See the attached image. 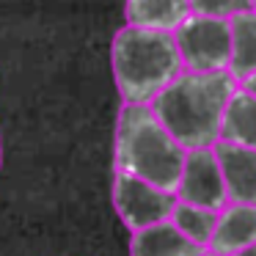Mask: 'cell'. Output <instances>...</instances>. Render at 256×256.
Segmentation results:
<instances>
[{"label": "cell", "instance_id": "9a60e30c", "mask_svg": "<svg viewBox=\"0 0 256 256\" xmlns=\"http://www.w3.org/2000/svg\"><path fill=\"white\" fill-rule=\"evenodd\" d=\"M242 88L248 91V94H254V96H256V72H254V74H248V78L242 80Z\"/></svg>", "mask_w": 256, "mask_h": 256}, {"label": "cell", "instance_id": "9c48e42d", "mask_svg": "<svg viewBox=\"0 0 256 256\" xmlns=\"http://www.w3.org/2000/svg\"><path fill=\"white\" fill-rule=\"evenodd\" d=\"M256 242V206L232 204L218 212V226L210 248L220 256H232L237 250Z\"/></svg>", "mask_w": 256, "mask_h": 256}, {"label": "cell", "instance_id": "7c38bea8", "mask_svg": "<svg viewBox=\"0 0 256 256\" xmlns=\"http://www.w3.org/2000/svg\"><path fill=\"white\" fill-rule=\"evenodd\" d=\"M220 138L240 146H248V149H256V96L248 94L245 88H237L228 96Z\"/></svg>", "mask_w": 256, "mask_h": 256}, {"label": "cell", "instance_id": "2e32d148", "mask_svg": "<svg viewBox=\"0 0 256 256\" xmlns=\"http://www.w3.org/2000/svg\"><path fill=\"white\" fill-rule=\"evenodd\" d=\"M232 256H256V242L248 245V248H242V250H237V254H232Z\"/></svg>", "mask_w": 256, "mask_h": 256}, {"label": "cell", "instance_id": "ac0fdd59", "mask_svg": "<svg viewBox=\"0 0 256 256\" xmlns=\"http://www.w3.org/2000/svg\"><path fill=\"white\" fill-rule=\"evenodd\" d=\"M201 256H220V254H215V250H212V254H201Z\"/></svg>", "mask_w": 256, "mask_h": 256}, {"label": "cell", "instance_id": "52a82bcc", "mask_svg": "<svg viewBox=\"0 0 256 256\" xmlns=\"http://www.w3.org/2000/svg\"><path fill=\"white\" fill-rule=\"evenodd\" d=\"M212 149H215L223 179H226L228 201L256 206V149L232 144L226 138H218Z\"/></svg>", "mask_w": 256, "mask_h": 256}, {"label": "cell", "instance_id": "d6986e66", "mask_svg": "<svg viewBox=\"0 0 256 256\" xmlns=\"http://www.w3.org/2000/svg\"><path fill=\"white\" fill-rule=\"evenodd\" d=\"M250 8H254V12H256V0H250Z\"/></svg>", "mask_w": 256, "mask_h": 256}, {"label": "cell", "instance_id": "6da1fadb", "mask_svg": "<svg viewBox=\"0 0 256 256\" xmlns=\"http://www.w3.org/2000/svg\"><path fill=\"white\" fill-rule=\"evenodd\" d=\"M234 91L237 80L228 69L182 72L152 100V110L188 152L210 149L220 138L223 113Z\"/></svg>", "mask_w": 256, "mask_h": 256}, {"label": "cell", "instance_id": "30bf717a", "mask_svg": "<svg viewBox=\"0 0 256 256\" xmlns=\"http://www.w3.org/2000/svg\"><path fill=\"white\" fill-rule=\"evenodd\" d=\"M124 14L130 25L174 34L193 14V8L190 0H127Z\"/></svg>", "mask_w": 256, "mask_h": 256}, {"label": "cell", "instance_id": "8fae6325", "mask_svg": "<svg viewBox=\"0 0 256 256\" xmlns=\"http://www.w3.org/2000/svg\"><path fill=\"white\" fill-rule=\"evenodd\" d=\"M232 25V58H228V74L242 83L248 74L256 72V12H245L228 17Z\"/></svg>", "mask_w": 256, "mask_h": 256}, {"label": "cell", "instance_id": "ba28073f", "mask_svg": "<svg viewBox=\"0 0 256 256\" xmlns=\"http://www.w3.org/2000/svg\"><path fill=\"white\" fill-rule=\"evenodd\" d=\"M204 245L184 237L174 220H160L146 228L132 232L130 240V256H201Z\"/></svg>", "mask_w": 256, "mask_h": 256}, {"label": "cell", "instance_id": "4fadbf2b", "mask_svg": "<svg viewBox=\"0 0 256 256\" xmlns=\"http://www.w3.org/2000/svg\"><path fill=\"white\" fill-rule=\"evenodd\" d=\"M171 220L184 237H190L193 242L206 248L212 242V234H215V226H218V212L210 210V206L190 204V201H176L171 212Z\"/></svg>", "mask_w": 256, "mask_h": 256}, {"label": "cell", "instance_id": "5bb4252c", "mask_svg": "<svg viewBox=\"0 0 256 256\" xmlns=\"http://www.w3.org/2000/svg\"><path fill=\"white\" fill-rule=\"evenodd\" d=\"M193 14H206V17H234V14L250 8V0H190Z\"/></svg>", "mask_w": 256, "mask_h": 256}, {"label": "cell", "instance_id": "7a4b0ae2", "mask_svg": "<svg viewBox=\"0 0 256 256\" xmlns=\"http://www.w3.org/2000/svg\"><path fill=\"white\" fill-rule=\"evenodd\" d=\"M113 80L124 105H149L182 74V56L174 34L124 25L110 47Z\"/></svg>", "mask_w": 256, "mask_h": 256}, {"label": "cell", "instance_id": "5b68a950", "mask_svg": "<svg viewBox=\"0 0 256 256\" xmlns=\"http://www.w3.org/2000/svg\"><path fill=\"white\" fill-rule=\"evenodd\" d=\"M174 204H176V198L171 190L157 188L135 174L116 171V176H113V206L130 232L168 220Z\"/></svg>", "mask_w": 256, "mask_h": 256}, {"label": "cell", "instance_id": "3957f363", "mask_svg": "<svg viewBox=\"0 0 256 256\" xmlns=\"http://www.w3.org/2000/svg\"><path fill=\"white\" fill-rule=\"evenodd\" d=\"M188 149L162 127L149 105H124L116 122V171L176 193Z\"/></svg>", "mask_w": 256, "mask_h": 256}, {"label": "cell", "instance_id": "8992f818", "mask_svg": "<svg viewBox=\"0 0 256 256\" xmlns=\"http://www.w3.org/2000/svg\"><path fill=\"white\" fill-rule=\"evenodd\" d=\"M176 193L182 201H190V204H198V206H210L215 212H220L228 204L226 179H223L215 149L188 152Z\"/></svg>", "mask_w": 256, "mask_h": 256}, {"label": "cell", "instance_id": "277c9868", "mask_svg": "<svg viewBox=\"0 0 256 256\" xmlns=\"http://www.w3.org/2000/svg\"><path fill=\"white\" fill-rule=\"evenodd\" d=\"M179 56L190 72H220L232 58V25L223 17L190 14L176 30Z\"/></svg>", "mask_w": 256, "mask_h": 256}, {"label": "cell", "instance_id": "e0dca14e", "mask_svg": "<svg viewBox=\"0 0 256 256\" xmlns=\"http://www.w3.org/2000/svg\"><path fill=\"white\" fill-rule=\"evenodd\" d=\"M0 168H3V140H0Z\"/></svg>", "mask_w": 256, "mask_h": 256}]
</instances>
